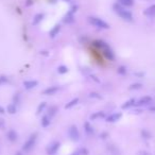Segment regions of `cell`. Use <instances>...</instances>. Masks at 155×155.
Wrapping results in <instances>:
<instances>
[{
	"mask_svg": "<svg viewBox=\"0 0 155 155\" xmlns=\"http://www.w3.org/2000/svg\"><path fill=\"white\" fill-rule=\"evenodd\" d=\"M113 9H114L115 13L119 16L120 18H122L123 20H127V21H133V14L130 12V11H127V9L121 5L120 3H115L113 5Z\"/></svg>",
	"mask_w": 155,
	"mask_h": 155,
	"instance_id": "obj_1",
	"label": "cell"
},
{
	"mask_svg": "<svg viewBox=\"0 0 155 155\" xmlns=\"http://www.w3.org/2000/svg\"><path fill=\"white\" fill-rule=\"evenodd\" d=\"M88 21L92 23V25L97 27L99 29H109V25L107 23H105L104 20H102L101 18H98V17H95V16H90L88 18Z\"/></svg>",
	"mask_w": 155,
	"mask_h": 155,
	"instance_id": "obj_2",
	"label": "cell"
},
{
	"mask_svg": "<svg viewBox=\"0 0 155 155\" xmlns=\"http://www.w3.org/2000/svg\"><path fill=\"white\" fill-rule=\"evenodd\" d=\"M36 139H37V134H36V133L31 135L30 137H29V139L27 140L25 143V145H23V151H25V152H30L31 149L35 146Z\"/></svg>",
	"mask_w": 155,
	"mask_h": 155,
	"instance_id": "obj_3",
	"label": "cell"
},
{
	"mask_svg": "<svg viewBox=\"0 0 155 155\" xmlns=\"http://www.w3.org/2000/svg\"><path fill=\"white\" fill-rule=\"evenodd\" d=\"M68 134H69V137H70V139H71L72 141H78V140L80 139V132L76 125H71V127H69Z\"/></svg>",
	"mask_w": 155,
	"mask_h": 155,
	"instance_id": "obj_4",
	"label": "cell"
},
{
	"mask_svg": "<svg viewBox=\"0 0 155 155\" xmlns=\"http://www.w3.org/2000/svg\"><path fill=\"white\" fill-rule=\"evenodd\" d=\"M60 147H61V143H60L59 141H54V143H52L48 148H47V154L48 155L56 154V152L59 151Z\"/></svg>",
	"mask_w": 155,
	"mask_h": 155,
	"instance_id": "obj_5",
	"label": "cell"
},
{
	"mask_svg": "<svg viewBox=\"0 0 155 155\" xmlns=\"http://www.w3.org/2000/svg\"><path fill=\"white\" fill-rule=\"evenodd\" d=\"M101 50H102L103 55H104L107 60H109V61H114V59H115L114 52L112 51V49L109 48L108 45H106V46H105L104 48H102Z\"/></svg>",
	"mask_w": 155,
	"mask_h": 155,
	"instance_id": "obj_6",
	"label": "cell"
},
{
	"mask_svg": "<svg viewBox=\"0 0 155 155\" xmlns=\"http://www.w3.org/2000/svg\"><path fill=\"white\" fill-rule=\"evenodd\" d=\"M152 101V98L150 96H143L141 97L138 101H136L135 103V106H143V105H148L149 103H151Z\"/></svg>",
	"mask_w": 155,
	"mask_h": 155,
	"instance_id": "obj_7",
	"label": "cell"
},
{
	"mask_svg": "<svg viewBox=\"0 0 155 155\" xmlns=\"http://www.w3.org/2000/svg\"><path fill=\"white\" fill-rule=\"evenodd\" d=\"M121 117H122L121 113H114V114L109 115L108 117H106V121L107 122H111V123H113V122L118 121V120H119Z\"/></svg>",
	"mask_w": 155,
	"mask_h": 155,
	"instance_id": "obj_8",
	"label": "cell"
},
{
	"mask_svg": "<svg viewBox=\"0 0 155 155\" xmlns=\"http://www.w3.org/2000/svg\"><path fill=\"white\" fill-rule=\"evenodd\" d=\"M143 15L148 16V17H155V4L150 5L149 8H147L143 11Z\"/></svg>",
	"mask_w": 155,
	"mask_h": 155,
	"instance_id": "obj_9",
	"label": "cell"
},
{
	"mask_svg": "<svg viewBox=\"0 0 155 155\" xmlns=\"http://www.w3.org/2000/svg\"><path fill=\"white\" fill-rule=\"evenodd\" d=\"M59 87L57 86H50L48 88H46L45 90L43 92L44 95H46V96H52V95H55L56 92H59Z\"/></svg>",
	"mask_w": 155,
	"mask_h": 155,
	"instance_id": "obj_10",
	"label": "cell"
},
{
	"mask_svg": "<svg viewBox=\"0 0 155 155\" xmlns=\"http://www.w3.org/2000/svg\"><path fill=\"white\" fill-rule=\"evenodd\" d=\"M37 84L38 82L35 81V80H28V81L23 82V86H25V89H32L37 86Z\"/></svg>",
	"mask_w": 155,
	"mask_h": 155,
	"instance_id": "obj_11",
	"label": "cell"
},
{
	"mask_svg": "<svg viewBox=\"0 0 155 155\" xmlns=\"http://www.w3.org/2000/svg\"><path fill=\"white\" fill-rule=\"evenodd\" d=\"M63 21L65 23H72L74 21V16H73V13L72 12H70L69 11L68 13H67L66 15L64 16V18H63Z\"/></svg>",
	"mask_w": 155,
	"mask_h": 155,
	"instance_id": "obj_12",
	"label": "cell"
},
{
	"mask_svg": "<svg viewBox=\"0 0 155 155\" xmlns=\"http://www.w3.org/2000/svg\"><path fill=\"white\" fill-rule=\"evenodd\" d=\"M7 137H8V139L10 140L11 143H14V141H16V140H17L18 135H17V133H16L14 130H10L8 133H7Z\"/></svg>",
	"mask_w": 155,
	"mask_h": 155,
	"instance_id": "obj_13",
	"label": "cell"
},
{
	"mask_svg": "<svg viewBox=\"0 0 155 155\" xmlns=\"http://www.w3.org/2000/svg\"><path fill=\"white\" fill-rule=\"evenodd\" d=\"M60 31H61V25H55L53 28L50 30V32H49V36H50L51 38H54L56 35H57V34H59Z\"/></svg>",
	"mask_w": 155,
	"mask_h": 155,
	"instance_id": "obj_14",
	"label": "cell"
},
{
	"mask_svg": "<svg viewBox=\"0 0 155 155\" xmlns=\"http://www.w3.org/2000/svg\"><path fill=\"white\" fill-rule=\"evenodd\" d=\"M84 130H85V132H86V134L88 135V136H92L95 132L94 127H92L89 122H85V123H84Z\"/></svg>",
	"mask_w": 155,
	"mask_h": 155,
	"instance_id": "obj_15",
	"label": "cell"
},
{
	"mask_svg": "<svg viewBox=\"0 0 155 155\" xmlns=\"http://www.w3.org/2000/svg\"><path fill=\"white\" fill-rule=\"evenodd\" d=\"M50 123H51V118L49 117L48 115H45V116H44V117L41 118V127H49V125H50Z\"/></svg>",
	"mask_w": 155,
	"mask_h": 155,
	"instance_id": "obj_16",
	"label": "cell"
},
{
	"mask_svg": "<svg viewBox=\"0 0 155 155\" xmlns=\"http://www.w3.org/2000/svg\"><path fill=\"white\" fill-rule=\"evenodd\" d=\"M135 103H136V100H135L134 98H132V99L127 100V101L125 102V103H123L121 107H122L123 109L130 108V107H132V106H135Z\"/></svg>",
	"mask_w": 155,
	"mask_h": 155,
	"instance_id": "obj_17",
	"label": "cell"
},
{
	"mask_svg": "<svg viewBox=\"0 0 155 155\" xmlns=\"http://www.w3.org/2000/svg\"><path fill=\"white\" fill-rule=\"evenodd\" d=\"M43 19H44V14H41V13H38V14H36V15L34 16L33 20H32V25H37L38 23L43 20Z\"/></svg>",
	"mask_w": 155,
	"mask_h": 155,
	"instance_id": "obj_18",
	"label": "cell"
},
{
	"mask_svg": "<svg viewBox=\"0 0 155 155\" xmlns=\"http://www.w3.org/2000/svg\"><path fill=\"white\" fill-rule=\"evenodd\" d=\"M118 3L123 5L124 8H131L134 5V0H118Z\"/></svg>",
	"mask_w": 155,
	"mask_h": 155,
	"instance_id": "obj_19",
	"label": "cell"
},
{
	"mask_svg": "<svg viewBox=\"0 0 155 155\" xmlns=\"http://www.w3.org/2000/svg\"><path fill=\"white\" fill-rule=\"evenodd\" d=\"M102 118H105L104 112H96L90 116V120H97V119H102Z\"/></svg>",
	"mask_w": 155,
	"mask_h": 155,
	"instance_id": "obj_20",
	"label": "cell"
},
{
	"mask_svg": "<svg viewBox=\"0 0 155 155\" xmlns=\"http://www.w3.org/2000/svg\"><path fill=\"white\" fill-rule=\"evenodd\" d=\"M59 109H57V106H55V105H52V106H50L49 107V109H48V116L49 117H53L54 115L56 114V112H57Z\"/></svg>",
	"mask_w": 155,
	"mask_h": 155,
	"instance_id": "obj_21",
	"label": "cell"
},
{
	"mask_svg": "<svg viewBox=\"0 0 155 155\" xmlns=\"http://www.w3.org/2000/svg\"><path fill=\"white\" fill-rule=\"evenodd\" d=\"M78 102H79V99L78 98H76V99H72L71 101L70 102H68L66 105H65V108H71V107H73L74 105H76L78 104Z\"/></svg>",
	"mask_w": 155,
	"mask_h": 155,
	"instance_id": "obj_22",
	"label": "cell"
},
{
	"mask_svg": "<svg viewBox=\"0 0 155 155\" xmlns=\"http://www.w3.org/2000/svg\"><path fill=\"white\" fill-rule=\"evenodd\" d=\"M7 111H8L9 114H15L16 111H17V107H16V105L14 104V103H12V104H9L8 107H7Z\"/></svg>",
	"mask_w": 155,
	"mask_h": 155,
	"instance_id": "obj_23",
	"label": "cell"
},
{
	"mask_svg": "<svg viewBox=\"0 0 155 155\" xmlns=\"http://www.w3.org/2000/svg\"><path fill=\"white\" fill-rule=\"evenodd\" d=\"M107 149H108V151H109L111 153H112L113 155H119V150H118V149H117L116 147H115V146L108 145Z\"/></svg>",
	"mask_w": 155,
	"mask_h": 155,
	"instance_id": "obj_24",
	"label": "cell"
},
{
	"mask_svg": "<svg viewBox=\"0 0 155 155\" xmlns=\"http://www.w3.org/2000/svg\"><path fill=\"white\" fill-rule=\"evenodd\" d=\"M46 106H47V103H46V102H41V104L38 105V107H37V111H36V114H37V115H39L41 112H44V109L46 108Z\"/></svg>",
	"mask_w": 155,
	"mask_h": 155,
	"instance_id": "obj_25",
	"label": "cell"
},
{
	"mask_svg": "<svg viewBox=\"0 0 155 155\" xmlns=\"http://www.w3.org/2000/svg\"><path fill=\"white\" fill-rule=\"evenodd\" d=\"M57 72H59L60 74H65L68 72V67L64 66V65H62V66H59V68H57Z\"/></svg>",
	"mask_w": 155,
	"mask_h": 155,
	"instance_id": "obj_26",
	"label": "cell"
},
{
	"mask_svg": "<svg viewBox=\"0 0 155 155\" xmlns=\"http://www.w3.org/2000/svg\"><path fill=\"white\" fill-rule=\"evenodd\" d=\"M141 87H143V85L140 83H134L129 87V89H130V90H138V89H140Z\"/></svg>",
	"mask_w": 155,
	"mask_h": 155,
	"instance_id": "obj_27",
	"label": "cell"
},
{
	"mask_svg": "<svg viewBox=\"0 0 155 155\" xmlns=\"http://www.w3.org/2000/svg\"><path fill=\"white\" fill-rule=\"evenodd\" d=\"M117 72H118V73H119V74H121V76H124V74L127 73V68H125L124 66H120V67H118Z\"/></svg>",
	"mask_w": 155,
	"mask_h": 155,
	"instance_id": "obj_28",
	"label": "cell"
},
{
	"mask_svg": "<svg viewBox=\"0 0 155 155\" xmlns=\"http://www.w3.org/2000/svg\"><path fill=\"white\" fill-rule=\"evenodd\" d=\"M141 135H143V137L146 138V139H149V138L151 137L150 132H148L147 130H143V131H141Z\"/></svg>",
	"mask_w": 155,
	"mask_h": 155,
	"instance_id": "obj_29",
	"label": "cell"
},
{
	"mask_svg": "<svg viewBox=\"0 0 155 155\" xmlns=\"http://www.w3.org/2000/svg\"><path fill=\"white\" fill-rule=\"evenodd\" d=\"M89 97H90V98H95V99H102V96L98 94V92H90Z\"/></svg>",
	"mask_w": 155,
	"mask_h": 155,
	"instance_id": "obj_30",
	"label": "cell"
},
{
	"mask_svg": "<svg viewBox=\"0 0 155 155\" xmlns=\"http://www.w3.org/2000/svg\"><path fill=\"white\" fill-rule=\"evenodd\" d=\"M8 82H9L8 76H0V85L8 83Z\"/></svg>",
	"mask_w": 155,
	"mask_h": 155,
	"instance_id": "obj_31",
	"label": "cell"
},
{
	"mask_svg": "<svg viewBox=\"0 0 155 155\" xmlns=\"http://www.w3.org/2000/svg\"><path fill=\"white\" fill-rule=\"evenodd\" d=\"M19 100H20V97H19V95L18 94H16L15 96H14V98H13V103H14V104H17V103H19Z\"/></svg>",
	"mask_w": 155,
	"mask_h": 155,
	"instance_id": "obj_32",
	"label": "cell"
},
{
	"mask_svg": "<svg viewBox=\"0 0 155 155\" xmlns=\"http://www.w3.org/2000/svg\"><path fill=\"white\" fill-rule=\"evenodd\" d=\"M4 125H5L4 120H3L2 118H0V130H3V129H4Z\"/></svg>",
	"mask_w": 155,
	"mask_h": 155,
	"instance_id": "obj_33",
	"label": "cell"
},
{
	"mask_svg": "<svg viewBox=\"0 0 155 155\" xmlns=\"http://www.w3.org/2000/svg\"><path fill=\"white\" fill-rule=\"evenodd\" d=\"M81 153L82 155H88V150L86 148H81Z\"/></svg>",
	"mask_w": 155,
	"mask_h": 155,
	"instance_id": "obj_34",
	"label": "cell"
},
{
	"mask_svg": "<svg viewBox=\"0 0 155 155\" xmlns=\"http://www.w3.org/2000/svg\"><path fill=\"white\" fill-rule=\"evenodd\" d=\"M137 155H151V154L149 152H147V151H139L137 153Z\"/></svg>",
	"mask_w": 155,
	"mask_h": 155,
	"instance_id": "obj_35",
	"label": "cell"
},
{
	"mask_svg": "<svg viewBox=\"0 0 155 155\" xmlns=\"http://www.w3.org/2000/svg\"><path fill=\"white\" fill-rule=\"evenodd\" d=\"M70 155H82V153H81V149H79V150L74 151V152H72Z\"/></svg>",
	"mask_w": 155,
	"mask_h": 155,
	"instance_id": "obj_36",
	"label": "cell"
},
{
	"mask_svg": "<svg viewBox=\"0 0 155 155\" xmlns=\"http://www.w3.org/2000/svg\"><path fill=\"white\" fill-rule=\"evenodd\" d=\"M76 11H78V7H76V5H72V7H71V10H70V12L74 13V12H76Z\"/></svg>",
	"mask_w": 155,
	"mask_h": 155,
	"instance_id": "obj_37",
	"label": "cell"
},
{
	"mask_svg": "<svg viewBox=\"0 0 155 155\" xmlns=\"http://www.w3.org/2000/svg\"><path fill=\"white\" fill-rule=\"evenodd\" d=\"M100 137H101L102 138V139H105V138H106L107 137V133H102V134L101 135H100Z\"/></svg>",
	"mask_w": 155,
	"mask_h": 155,
	"instance_id": "obj_38",
	"label": "cell"
},
{
	"mask_svg": "<svg viewBox=\"0 0 155 155\" xmlns=\"http://www.w3.org/2000/svg\"><path fill=\"white\" fill-rule=\"evenodd\" d=\"M4 113H5L4 108H3L2 106H0V114H4Z\"/></svg>",
	"mask_w": 155,
	"mask_h": 155,
	"instance_id": "obj_39",
	"label": "cell"
},
{
	"mask_svg": "<svg viewBox=\"0 0 155 155\" xmlns=\"http://www.w3.org/2000/svg\"><path fill=\"white\" fill-rule=\"evenodd\" d=\"M90 78H92V79H94L95 80V81H96V82H98V83H99V80H98V79H97V76H90Z\"/></svg>",
	"mask_w": 155,
	"mask_h": 155,
	"instance_id": "obj_40",
	"label": "cell"
},
{
	"mask_svg": "<svg viewBox=\"0 0 155 155\" xmlns=\"http://www.w3.org/2000/svg\"><path fill=\"white\" fill-rule=\"evenodd\" d=\"M32 3H33V1H32V0H28V2L25 3V4H27V7H29V5H31Z\"/></svg>",
	"mask_w": 155,
	"mask_h": 155,
	"instance_id": "obj_41",
	"label": "cell"
},
{
	"mask_svg": "<svg viewBox=\"0 0 155 155\" xmlns=\"http://www.w3.org/2000/svg\"><path fill=\"white\" fill-rule=\"evenodd\" d=\"M150 112H152V113H155V106H151L150 108Z\"/></svg>",
	"mask_w": 155,
	"mask_h": 155,
	"instance_id": "obj_42",
	"label": "cell"
},
{
	"mask_svg": "<svg viewBox=\"0 0 155 155\" xmlns=\"http://www.w3.org/2000/svg\"><path fill=\"white\" fill-rule=\"evenodd\" d=\"M41 53L44 54V55H48V53H47V51H41Z\"/></svg>",
	"mask_w": 155,
	"mask_h": 155,
	"instance_id": "obj_43",
	"label": "cell"
},
{
	"mask_svg": "<svg viewBox=\"0 0 155 155\" xmlns=\"http://www.w3.org/2000/svg\"><path fill=\"white\" fill-rule=\"evenodd\" d=\"M15 155H23V154H21V152H17V153H16Z\"/></svg>",
	"mask_w": 155,
	"mask_h": 155,
	"instance_id": "obj_44",
	"label": "cell"
},
{
	"mask_svg": "<svg viewBox=\"0 0 155 155\" xmlns=\"http://www.w3.org/2000/svg\"><path fill=\"white\" fill-rule=\"evenodd\" d=\"M65 1H69V0H65Z\"/></svg>",
	"mask_w": 155,
	"mask_h": 155,
	"instance_id": "obj_45",
	"label": "cell"
}]
</instances>
